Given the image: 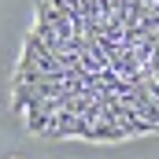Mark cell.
Here are the masks:
<instances>
[{
  "label": "cell",
  "mask_w": 159,
  "mask_h": 159,
  "mask_svg": "<svg viewBox=\"0 0 159 159\" xmlns=\"http://www.w3.org/2000/svg\"><path fill=\"white\" fill-rule=\"evenodd\" d=\"M11 104L48 141L159 133V0H41Z\"/></svg>",
  "instance_id": "6da1fadb"
}]
</instances>
